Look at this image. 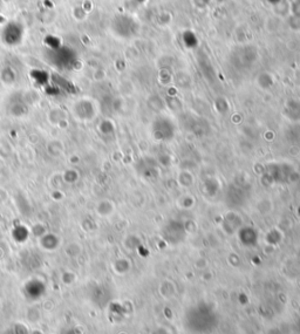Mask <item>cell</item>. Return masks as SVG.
Segmentation results:
<instances>
[{
	"label": "cell",
	"mask_w": 300,
	"mask_h": 334,
	"mask_svg": "<svg viewBox=\"0 0 300 334\" xmlns=\"http://www.w3.org/2000/svg\"><path fill=\"white\" fill-rule=\"evenodd\" d=\"M272 12L274 13V15L278 16V18L287 19L291 15V3L286 2V0L279 2L272 7Z\"/></svg>",
	"instance_id": "cell-1"
},
{
	"label": "cell",
	"mask_w": 300,
	"mask_h": 334,
	"mask_svg": "<svg viewBox=\"0 0 300 334\" xmlns=\"http://www.w3.org/2000/svg\"><path fill=\"white\" fill-rule=\"evenodd\" d=\"M291 14L300 16V2L291 4Z\"/></svg>",
	"instance_id": "cell-2"
}]
</instances>
